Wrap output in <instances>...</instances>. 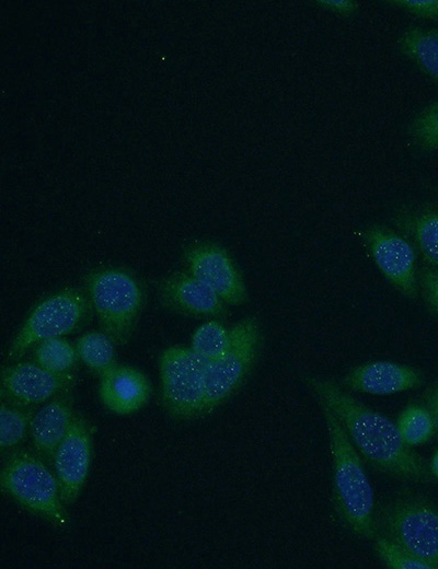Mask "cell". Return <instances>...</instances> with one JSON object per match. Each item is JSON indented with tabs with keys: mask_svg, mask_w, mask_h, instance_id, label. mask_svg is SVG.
<instances>
[{
	"mask_svg": "<svg viewBox=\"0 0 438 569\" xmlns=\"http://www.w3.org/2000/svg\"><path fill=\"white\" fill-rule=\"evenodd\" d=\"M320 405L336 416L359 454L379 471L406 481H426L424 458L406 445L388 417L358 402L328 380L309 378Z\"/></svg>",
	"mask_w": 438,
	"mask_h": 569,
	"instance_id": "cell-1",
	"label": "cell"
},
{
	"mask_svg": "<svg viewBox=\"0 0 438 569\" xmlns=\"http://www.w3.org/2000/svg\"><path fill=\"white\" fill-rule=\"evenodd\" d=\"M328 436L333 500L344 524L359 537L377 535L372 487L360 455L333 411L321 405Z\"/></svg>",
	"mask_w": 438,
	"mask_h": 569,
	"instance_id": "cell-2",
	"label": "cell"
},
{
	"mask_svg": "<svg viewBox=\"0 0 438 569\" xmlns=\"http://www.w3.org/2000/svg\"><path fill=\"white\" fill-rule=\"evenodd\" d=\"M85 289L104 333L116 345H125L143 303L139 282L122 268L105 267L87 276Z\"/></svg>",
	"mask_w": 438,
	"mask_h": 569,
	"instance_id": "cell-3",
	"label": "cell"
},
{
	"mask_svg": "<svg viewBox=\"0 0 438 569\" xmlns=\"http://www.w3.org/2000/svg\"><path fill=\"white\" fill-rule=\"evenodd\" d=\"M0 484L22 507L48 522L65 527L67 516L56 476L34 453L19 451L4 461Z\"/></svg>",
	"mask_w": 438,
	"mask_h": 569,
	"instance_id": "cell-4",
	"label": "cell"
},
{
	"mask_svg": "<svg viewBox=\"0 0 438 569\" xmlns=\"http://www.w3.org/2000/svg\"><path fill=\"white\" fill-rule=\"evenodd\" d=\"M383 536L438 569V507L416 496L399 497L379 518Z\"/></svg>",
	"mask_w": 438,
	"mask_h": 569,
	"instance_id": "cell-5",
	"label": "cell"
},
{
	"mask_svg": "<svg viewBox=\"0 0 438 569\" xmlns=\"http://www.w3.org/2000/svg\"><path fill=\"white\" fill-rule=\"evenodd\" d=\"M209 361L191 347L174 345L160 356L161 398L168 414L180 420L201 415Z\"/></svg>",
	"mask_w": 438,
	"mask_h": 569,
	"instance_id": "cell-6",
	"label": "cell"
},
{
	"mask_svg": "<svg viewBox=\"0 0 438 569\" xmlns=\"http://www.w3.org/2000/svg\"><path fill=\"white\" fill-rule=\"evenodd\" d=\"M90 309L88 295L78 289H65L47 297L25 320L8 350L9 358H21L43 340L74 332L83 324Z\"/></svg>",
	"mask_w": 438,
	"mask_h": 569,
	"instance_id": "cell-7",
	"label": "cell"
},
{
	"mask_svg": "<svg viewBox=\"0 0 438 569\" xmlns=\"http://www.w3.org/2000/svg\"><path fill=\"white\" fill-rule=\"evenodd\" d=\"M230 329L229 348L208 364L201 415L218 407L237 390L258 352L261 333L255 318H244Z\"/></svg>",
	"mask_w": 438,
	"mask_h": 569,
	"instance_id": "cell-8",
	"label": "cell"
},
{
	"mask_svg": "<svg viewBox=\"0 0 438 569\" xmlns=\"http://www.w3.org/2000/svg\"><path fill=\"white\" fill-rule=\"evenodd\" d=\"M91 456L92 428L83 417L76 415L53 458L65 507L78 499L89 474Z\"/></svg>",
	"mask_w": 438,
	"mask_h": 569,
	"instance_id": "cell-9",
	"label": "cell"
},
{
	"mask_svg": "<svg viewBox=\"0 0 438 569\" xmlns=\"http://www.w3.org/2000/svg\"><path fill=\"white\" fill-rule=\"evenodd\" d=\"M73 383V374L55 373L36 362H18L1 372L2 394L10 403L21 407L51 400L67 392Z\"/></svg>",
	"mask_w": 438,
	"mask_h": 569,
	"instance_id": "cell-10",
	"label": "cell"
},
{
	"mask_svg": "<svg viewBox=\"0 0 438 569\" xmlns=\"http://www.w3.org/2000/svg\"><path fill=\"white\" fill-rule=\"evenodd\" d=\"M189 272L208 284L230 305H240L246 299V288L231 257L222 247L201 243L185 254Z\"/></svg>",
	"mask_w": 438,
	"mask_h": 569,
	"instance_id": "cell-11",
	"label": "cell"
},
{
	"mask_svg": "<svg viewBox=\"0 0 438 569\" xmlns=\"http://www.w3.org/2000/svg\"><path fill=\"white\" fill-rule=\"evenodd\" d=\"M370 254L385 278L402 293H417L415 254L412 245L399 234L379 227L366 232Z\"/></svg>",
	"mask_w": 438,
	"mask_h": 569,
	"instance_id": "cell-12",
	"label": "cell"
},
{
	"mask_svg": "<svg viewBox=\"0 0 438 569\" xmlns=\"http://www.w3.org/2000/svg\"><path fill=\"white\" fill-rule=\"evenodd\" d=\"M344 384L359 393L390 395L419 386L422 374L407 365L391 361H370L350 370Z\"/></svg>",
	"mask_w": 438,
	"mask_h": 569,
	"instance_id": "cell-13",
	"label": "cell"
},
{
	"mask_svg": "<svg viewBox=\"0 0 438 569\" xmlns=\"http://www.w3.org/2000/svg\"><path fill=\"white\" fill-rule=\"evenodd\" d=\"M99 391L101 400L108 410L130 415L149 400L151 385L138 369L116 364L100 376Z\"/></svg>",
	"mask_w": 438,
	"mask_h": 569,
	"instance_id": "cell-14",
	"label": "cell"
},
{
	"mask_svg": "<svg viewBox=\"0 0 438 569\" xmlns=\"http://www.w3.org/2000/svg\"><path fill=\"white\" fill-rule=\"evenodd\" d=\"M159 291L168 306L185 314L217 316L224 310L219 295L191 272L169 276L161 282Z\"/></svg>",
	"mask_w": 438,
	"mask_h": 569,
	"instance_id": "cell-15",
	"label": "cell"
},
{
	"mask_svg": "<svg viewBox=\"0 0 438 569\" xmlns=\"http://www.w3.org/2000/svg\"><path fill=\"white\" fill-rule=\"evenodd\" d=\"M74 416L69 399L62 395L49 400L34 413L30 431L37 455L46 461L54 458L55 452L66 437Z\"/></svg>",
	"mask_w": 438,
	"mask_h": 569,
	"instance_id": "cell-16",
	"label": "cell"
},
{
	"mask_svg": "<svg viewBox=\"0 0 438 569\" xmlns=\"http://www.w3.org/2000/svg\"><path fill=\"white\" fill-rule=\"evenodd\" d=\"M397 43L400 50L438 83V30L411 27Z\"/></svg>",
	"mask_w": 438,
	"mask_h": 569,
	"instance_id": "cell-17",
	"label": "cell"
},
{
	"mask_svg": "<svg viewBox=\"0 0 438 569\" xmlns=\"http://www.w3.org/2000/svg\"><path fill=\"white\" fill-rule=\"evenodd\" d=\"M115 342L104 332L82 334L76 348L82 362L99 376L116 365Z\"/></svg>",
	"mask_w": 438,
	"mask_h": 569,
	"instance_id": "cell-18",
	"label": "cell"
},
{
	"mask_svg": "<svg viewBox=\"0 0 438 569\" xmlns=\"http://www.w3.org/2000/svg\"><path fill=\"white\" fill-rule=\"evenodd\" d=\"M33 358L34 362L48 371L67 373L76 365L79 356L76 346L58 337L38 342Z\"/></svg>",
	"mask_w": 438,
	"mask_h": 569,
	"instance_id": "cell-19",
	"label": "cell"
},
{
	"mask_svg": "<svg viewBox=\"0 0 438 569\" xmlns=\"http://www.w3.org/2000/svg\"><path fill=\"white\" fill-rule=\"evenodd\" d=\"M396 428L408 446L426 443L435 433L433 417L427 407L420 405H408L400 414Z\"/></svg>",
	"mask_w": 438,
	"mask_h": 569,
	"instance_id": "cell-20",
	"label": "cell"
},
{
	"mask_svg": "<svg viewBox=\"0 0 438 569\" xmlns=\"http://www.w3.org/2000/svg\"><path fill=\"white\" fill-rule=\"evenodd\" d=\"M230 341L231 329L218 321H209L194 332L191 348L210 362L227 351Z\"/></svg>",
	"mask_w": 438,
	"mask_h": 569,
	"instance_id": "cell-21",
	"label": "cell"
},
{
	"mask_svg": "<svg viewBox=\"0 0 438 569\" xmlns=\"http://www.w3.org/2000/svg\"><path fill=\"white\" fill-rule=\"evenodd\" d=\"M33 413L21 406L2 402L0 407V445L10 449L18 445L31 428Z\"/></svg>",
	"mask_w": 438,
	"mask_h": 569,
	"instance_id": "cell-22",
	"label": "cell"
},
{
	"mask_svg": "<svg viewBox=\"0 0 438 569\" xmlns=\"http://www.w3.org/2000/svg\"><path fill=\"white\" fill-rule=\"evenodd\" d=\"M412 142L424 151L438 149V101L426 106L408 126Z\"/></svg>",
	"mask_w": 438,
	"mask_h": 569,
	"instance_id": "cell-23",
	"label": "cell"
},
{
	"mask_svg": "<svg viewBox=\"0 0 438 569\" xmlns=\"http://www.w3.org/2000/svg\"><path fill=\"white\" fill-rule=\"evenodd\" d=\"M374 550L379 559L392 569H430V567L418 559L405 548L383 535L373 538Z\"/></svg>",
	"mask_w": 438,
	"mask_h": 569,
	"instance_id": "cell-24",
	"label": "cell"
},
{
	"mask_svg": "<svg viewBox=\"0 0 438 569\" xmlns=\"http://www.w3.org/2000/svg\"><path fill=\"white\" fill-rule=\"evenodd\" d=\"M388 2L416 16L438 21V0H390Z\"/></svg>",
	"mask_w": 438,
	"mask_h": 569,
	"instance_id": "cell-25",
	"label": "cell"
},
{
	"mask_svg": "<svg viewBox=\"0 0 438 569\" xmlns=\"http://www.w3.org/2000/svg\"><path fill=\"white\" fill-rule=\"evenodd\" d=\"M420 288L429 309L438 314V268L427 269L420 274Z\"/></svg>",
	"mask_w": 438,
	"mask_h": 569,
	"instance_id": "cell-26",
	"label": "cell"
},
{
	"mask_svg": "<svg viewBox=\"0 0 438 569\" xmlns=\"http://www.w3.org/2000/svg\"><path fill=\"white\" fill-rule=\"evenodd\" d=\"M318 5L341 15H351L357 10V4L350 0H320Z\"/></svg>",
	"mask_w": 438,
	"mask_h": 569,
	"instance_id": "cell-27",
	"label": "cell"
},
{
	"mask_svg": "<svg viewBox=\"0 0 438 569\" xmlns=\"http://www.w3.org/2000/svg\"><path fill=\"white\" fill-rule=\"evenodd\" d=\"M426 404L433 417L435 431L438 433V380L427 391Z\"/></svg>",
	"mask_w": 438,
	"mask_h": 569,
	"instance_id": "cell-28",
	"label": "cell"
},
{
	"mask_svg": "<svg viewBox=\"0 0 438 569\" xmlns=\"http://www.w3.org/2000/svg\"><path fill=\"white\" fill-rule=\"evenodd\" d=\"M430 472L438 479V450L434 453L430 461Z\"/></svg>",
	"mask_w": 438,
	"mask_h": 569,
	"instance_id": "cell-29",
	"label": "cell"
}]
</instances>
